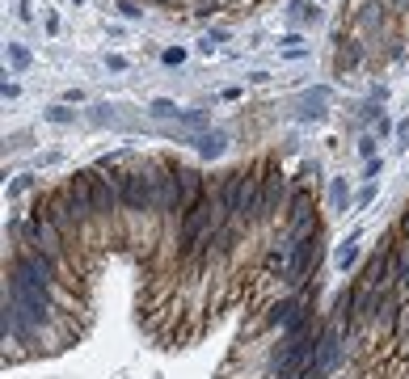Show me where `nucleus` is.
Wrapping results in <instances>:
<instances>
[{
	"label": "nucleus",
	"instance_id": "1",
	"mask_svg": "<svg viewBox=\"0 0 409 379\" xmlns=\"http://www.w3.org/2000/svg\"><path fill=\"white\" fill-rule=\"evenodd\" d=\"M220 224V215H216V198L211 194H202L186 215H182V228H177V240H182V253H190L198 240H207Z\"/></svg>",
	"mask_w": 409,
	"mask_h": 379
},
{
	"label": "nucleus",
	"instance_id": "14",
	"mask_svg": "<svg viewBox=\"0 0 409 379\" xmlns=\"http://www.w3.org/2000/svg\"><path fill=\"white\" fill-rule=\"evenodd\" d=\"M346 194H350V190H346V177H333V182H329V202H333V211H346Z\"/></svg>",
	"mask_w": 409,
	"mask_h": 379
},
{
	"label": "nucleus",
	"instance_id": "27",
	"mask_svg": "<svg viewBox=\"0 0 409 379\" xmlns=\"http://www.w3.org/2000/svg\"><path fill=\"white\" fill-rule=\"evenodd\" d=\"M363 177H367V182H376V177H380V160H367V169H363Z\"/></svg>",
	"mask_w": 409,
	"mask_h": 379
},
{
	"label": "nucleus",
	"instance_id": "22",
	"mask_svg": "<svg viewBox=\"0 0 409 379\" xmlns=\"http://www.w3.org/2000/svg\"><path fill=\"white\" fill-rule=\"evenodd\" d=\"M161 60H165L169 68H177V64L186 60V51H182V46H169V51H165V55H161Z\"/></svg>",
	"mask_w": 409,
	"mask_h": 379
},
{
	"label": "nucleus",
	"instance_id": "24",
	"mask_svg": "<svg viewBox=\"0 0 409 379\" xmlns=\"http://www.w3.org/2000/svg\"><path fill=\"white\" fill-rule=\"evenodd\" d=\"M30 190V177H17V182H9V194L17 198V194H26Z\"/></svg>",
	"mask_w": 409,
	"mask_h": 379
},
{
	"label": "nucleus",
	"instance_id": "23",
	"mask_svg": "<svg viewBox=\"0 0 409 379\" xmlns=\"http://www.w3.org/2000/svg\"><path fill=\"white\" fill-rule=\"evenodd\" d=\"M106 68H110V72H127V60L119 55V51H110V55H106Z\"/></svg>",
	"mask_w": 409,
	"mask_h": 379
},
{
	"label": "nucleus",
	"instance_id": "3",
	"mask_svg": "<svg viewBox=\"0 0 409 379\" xmlns=\"http://www.w3.org/2000/svg\"><path fill=\"white\" fill-rule=\"evenodd\" d=\"M38 211H42V215H46V220H51V224H55V228H60V236H64V240H68V236H76V228L85 224V220H80V211H76V202H72V194H68V190H55V194H46V198L38 202Z\"/></svg>",
	"mask_w": 409,
	"mask_h": 379
},
{
	"label": "nucleus",
	"instance_id": "6",
	"mask_svg": "<svg viewBox=\"0 0 409 379\" xmlns=\"http://www.w3.org/2000/svg\"><path fill=\"white\" fill-rule=\"evenodd\" d=\"M317 228V211H313V194L308 190H295L291 194V215H287V236H304Z\"/></svg>",
	"mask_w": 409,
	"mask_h": 379
},
{
	"label": "nucleus",
	"instance_id": "13",
	"mask_svg": "<svg viewBox=\"0 0 409 379\" xmlns=\"http://www.w3.org/2000/svg\"><path fill=\"white\" fill-rule=\"evenodd\" d=\"M359 60H363V46H359V42H342V55H338V68L346 72V68H354Z\"/></svg>",
	"mask_w": 409,
	"mask_h": 379
},
{
	"label": "nucleus",
	"instance_id": "10",
	"mask_svg": "<svg viewBox=\"0 0 409 379\" xmlns=\"http://www.w3.org/2000/svg\"><path fill=\"white\" fill-rule=\"evenodd\" d=\"M354 261H359V232H350V236L338 245V257H333V265L342 270V274H350V270H354Z\"/></svg>",
	"mask_w": 409,
	"mask_h": 379
},
{
	"label": "nucleus",
	"instance_id": "16",
	"mask_svg": "<svg viewBox=\"0 0 409 379\" xmlns=\"http://www.w3.org/2000/svg\"><path fill=\"white\" fill-rule=\"evenodd\" d=\"M9 64H13L17 72H26V68H30V51H26L21 42H9Z\"/></svg>",
	"mask_w": 409,
	"mask_h": 379
},
{
	"label": "nucleus",
	"instance_id": "30",
	"mask_svg": "<svg viewBox=\"0 0 409 379\" xmlns=\"http://www.w3.org/2000/svg\"><path fill=\"white\" fill-rule=\"evenodd\" d=\"M401 232H405V236H409V215H405V224H401Z\"/></svg>",
	"mask_w": 409,
	"mask_h": 379
},
{
	"label": "nucleus",
	"instance_id": "17",
	"mask_svg": "<svg viewBox=\"0 0 409 379\" xmlns=\"http://www.w3.org/2000/svg\"><path fill=\"white\" fill-rule=\"evenodd\" d=\"M198 152H202V156H220V152H224V135H216V131L202 135V139H198Z\"/></svg>",
	"mask_w": 409,
	"mask_h": 379
},
{
	"label": "nucleus",
	"instance_id": "2",
	"mask_svg": "<svg viewBox=\"0 0 409 379\" xmlns=\"http://www.w3.org/2000/svg\"><path fill=\"white\" fill-rule=\"evenodd\" d=\"M110 182H114L127 211H157V194H152V173L148 169L143 173H114Z\"/></svg>",
	"mask_w": 409,
	"mask_h": 379
},
{
	"label": "nucleus",
	"instance_id": "4",
	"mask_svg": "<svg viewBox=\"0 0 409 379\" xmlns=\"http://www.w3.org/2000/svg\"><path fill=\"white\" fill-rule=\"evenodd\" d=\"M262 220V177L258 173H241V194H236V211H232V224H253Z\"/></svg>",
	"mask_w": 409,
	"mask_h": 379
},
{
	"label": "nucleus",
	"instance_id": "9",
	"mask_svg": "<svg viewBox=\"0 0 409 379\" xmlns=\"http://www.w3.org/2000/svg\"><path fill=\"white\" fill-rule=\"evenodd\" d=\"M283 190H287L283 169H279V165H266V169H262V215H275V211H279Z\"/></svg>",
	"mask_w": 409,
	"mask_h": 379
},
{
	"label": "nucleus",
	"instance_id": "11",
	"mask_svg": "<svg viewBox=\"0 0 409 379\" xmlns=\"http://www.w3.org/2000/svg\"><path fill=\"white\" fill-rule=\"evenodd\" d=\"M291 17H295L299 26H313V21H321V9L308 5V0H295V5H291Z\"/></svg>",
	"mask_w": 409,
	"mask_h": 379
},
{
	"label": "nucleus",
	"instance_id": "7",
	"mask_svg": "<svg viewBox=\"0 0 409 379\" xmlns=\"http://www.w3.org/2000/svg\"><path fill=\"white\" fill-rule=\"evenodd\" d=\"M173 173H177V220L182 215L207 194V186H202V173L198 169H186V165H173Z\"/></svg>",
	"mask_w": 409,
	"mask_h": 379
},
{
	"label": "nucleus",
	"instance_id": "29",
	"mask_svg": "<svg viewBox=\"0 0 409 379\" xmlns=\"http://www.w3.org/2000/svg\"><path fill=\"white\" fill-rule=\"evenodd\" d=\"M392 5H397V9H409V0H392Z\"/></svg>",
	"mask_w": 409,
	"mask_h": 379
},
{
	"label": "nucleus",
	"instance_id": "21",
	"mask_svg": "<svg viewBox=\"0 0 409 379\" xmlns=\"http://www.w3.org/2000/svg\"><path fill=\"white\" fill-rule=\"evenodd\" d=\"M359 156H363V160H376V135H363V139H359Z\"/></svg>",
	"mask_w": 409,
	"mask_h": 379
},
{
	"label": "nucleus",
	"instance_id": "28",
	"mask_svg": "<svg viewBox=\"0 0 409 379\" xmlns=\"http://www.w3.org/2000/svg\"><path fill=\"white\" fill-rule=\"evenodd\" d=\"M68 105H76V101H85V89H68V97H64Z\"/></svg>",
	"mask_w": 409,
	"mask_h": 379
},
{
	"label": "nucleus",
	"instance_id": "25",
	"mask_svg": "<svg viewBox=\"0 0 409 379\" xmlns=\"http://www.w3.org/2000/svg\"><path fill=\"white\" fill-rule=\"evenodd\" d=\"M119 13H123V17H131V21H135V17H139V13H143V9H135V5H131V0H123V5H119Z\"/></svg>",
	"mask_w": 409,
	"mask_h": 379
},
{
	"label": "nucleus",
	"instance_id": "19",
	"mask_svg": "<svg viewBox=\"0 0 409 379\" xmlns=\"http://www.w3.org/2000/svg\"><path fill=\"white\" fill-rule=\"evenodd\" d=\"M224 38H228V34H207V38L198 42V51H202V55H216V46H220Z\"/></svg>",
	"mask_w": 409,
	"mask_h": 379
},
{
	"label": "nucleus",
	"instance_id": "31",
	"mask_svg": "<svg viewBox=\"0 0 409 379\" xmlns=\"http://www.w3.org/2000/svg\"><path fill=\"white\" fill-rule=\"evenodd\" d=\"M72 5H85V0H72Z\"/></svg>",
	"mask_w": 409,
	"mask_h": 379
},
{
	"label": "nucleus",
	"instance_id": "12",
	"mask_svg": "<svg viewBox=\"0 0 409 379\" xmlns=\"http://www.w3.org/2000/svg\"><path fill=\"white\" fill-rule=\"evenodd\" d=\"M46 123H60V127H68V123H76V110L68 101H60V105H46Z\"/></svg>",
	"mask_w": 409,
	"mask_h": 379
},
{
	"label": "nucleus",
	"instance_id": "26",
	"mask_svg": "<svg viewBox=\"0 0 409 379\" xmlns=\"http://www.w3.org/2000/svg\"><path fill=\"white\" fill-rule=\"evenodd\" d=\"M21 97V85H13V80H5V101H17Z\"/></svg>",
	"mask_w": 409,
	"mask_h": 379
},
{
	"label": "nucleus",
	"instance_id": "8",
	"mask_svg": "<svg viewBox=\"0 0 409 379\" xmlns=\"http://www.w3.org/2000/svg\"><path fill=\"white\" fill-rule=\"evenodd\" d=\"M89 194H93V215H114L123 206V198H119V190H114L110 177L89 173Z\"/></svg>",
	"mask_w": 409,
	"mask_h": 379
},
{
	"label": "nucleus",
	"instance_id": "5",
	"mask_svg": "<svg viewBox=\"0 0 409 379\" xmlns=\"http://www.w3.org/2000/svg\"><path fill=\"white\" fill-rule=\"evenodd\" d=\"M317 245H321V224H317L313 232H304V236L291 240V261H287V283H291V287L308 274V265H313V257H317Z\"/></svg>",
	"mask_w": 409,
	"mask_h": 379
},
{
	"label": "nucleus",
	"instance_id": "20",
	"mask_svg": "<svg viewBox=\"0 0 409 379\" xmlns=\"http://www.w3.org/2000/svg\"><path fill=\"white\" fill-rule=\"evenodd\" d=\"M372 198H376V182H367V186H363L359 194H354V206H359V211H363V206H367Z\"/></svg>",
	"mask_w": 409,
	"mask_h": 379
},
{
	"label": "nucleus",
	"instance_id": "18",
	"mask_svg": "<svg viewBox=\"0 0 409 379\" xmlns=\"http://www.w3.org/2000/svg\"><path fill=\"white\" fill-rule=\"evenodd\" d=\"M392 279H397V291H409V249L397 257V274Z\"/></svg>",
	"mask_w": 409,
	"mask_h": 379
},
{
	"label": "nucleus",
	"instance_id": "15",
	"mask_svg": "<svg viewBox=\"0 0 409 379\" xmlns=\"http://www.w3.org/2000/svg\"><path fill=\"white\" fill-rule=\"evenodd\" d=\"M148 110H152V118H173V114H177V105H173L169 97H152Z\"/></svg>",
	"mask_w": 409,
	"mask_h": 379
}]
</instances>
